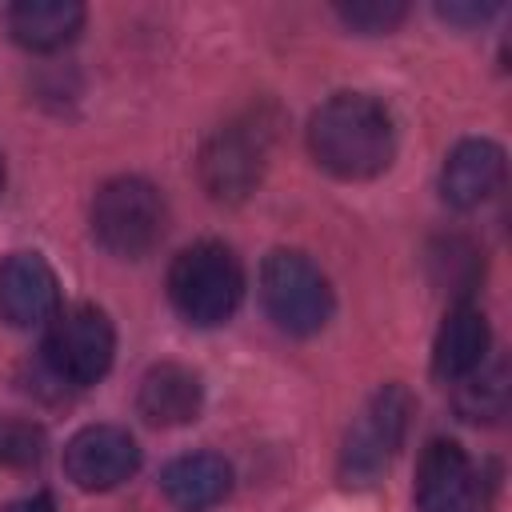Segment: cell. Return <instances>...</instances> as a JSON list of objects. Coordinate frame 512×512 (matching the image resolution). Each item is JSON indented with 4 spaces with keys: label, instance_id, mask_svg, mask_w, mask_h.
<instances>
[{
    "label": "cell",
    "instance_id": "9",
    "mask_svg": "<svg viewBox=\"0 0 512 512\" xmlns=\"http://www.w3.org/2000/svg\"><path fill=\"white\" fill-rule=\"evenodd\" d=\"M480 476L456 440H432L416 464V508L420 512H476Z\"/></svg>",
    "mask_w": 512,
    "mask_h": 512
},
{
    "label": "cell",
    "instance_id": "10",
    "mask_svg": "<svg viewBox=\"0 0 512 512\" xmlns=\"http://www.w3.org/2000/svg\"><path fill=\"white\" fill-rule=\"evenodd\" d=\"M60 312V284L40 252H12L0 264V320L36 328Z\"/></svg>",
    "mask_w": 512,
    "mask_h": 512
},
{
    "label": "cell",
    "instance_id": "5",
    "mask_svg": "<svg viewBox=\"0 0 512 512\" xmlns=\"http://www.w3.org/2000/svg\"><path fill=\"white\" fill-rule=\"evenodd\" d=\"M116 356L112 320L96 304H72L52 316L44 360L60 384H96Z\"/></svg>",
    "mask_w": 512,
    "mask_h": 512
},
{
    "label": "cell",
    "instance_id": "3",
    "mask_svg": "<svg viewBox=\"0 0 512 512\" xmlns=\"http://www.w3.org/2000/svg\"><path fill=\"white\" fill-rule=\"evenodd\" d=\"M260 300L272 324L288 336H312L332 316V288L328 276L292 248L268 252L260 268Z\"/></svg>",
    "mask_w": 512,
    "mask_h": 512
},
{
    "label": "cell",
    "instance_id": "16",
    "mask_svg": "<svg viewBox=\"0 0 512 512\" xmlns=\"http://www.w3.org/2000/svg\"><path fill=\"white\" fill-rule=\"evenodd\" d=\"M456 408L464 420H496L508 408V368L504 364H480L476 372L464 376L460 392H456Z\"/></svg>",
    "mask_w": 512,
    "mask_h": 512
},
{
    "label": "cell",
    "instance_id": "19",
    "mask_svg": "<svg viewBox=\"0 0 512 512\" xmlns=\"http://www.w3.org/2000/svg\"><path fill=\"white\" fill-rule=\"evenodd\" d=\"M496 12V4H440V16L448 24H484Z\"/></svg>",
    "mask_w": 512,
    "mask_h": 512
},
{
    "label": "cell",
    "instance_id": "15",
    "mask_svg": "<svg viewBox=\"0 0 512 512\" xmlns=\"http://www.w3.org/2000/svg\"><path fill=\"white\" fill-rule=\"evenodd\" d=\"M160 488L164 496L184 508V512H200V508H212L228 496L232 488V468L224 456L216 452H188V456H176L164 472H160Z\"/></svg>",
    "mask_w": 512,
    "mask_h": 512
},
{
    "label": "cell",
    "instance_id": "2",
    "mask_svg": "<svg viewBox=\"0 0 512 512\" xmlns=\"http://www.w3.org/2000/svg\"><path fill=\"white\" fill-rule=\"evenodd\" d=\"M240 296H244V268L228 244L200 240L184 248L168 268V300L196 328L224 324L240 308Z\"/></svg>",
    "mask_w": 512,
    "mask_h": 512
},
{
    "label": "cell",
    "instance_id": "18",
    "mask_svg": "<svg viewBox=\"0 0 512 512\" xmlns=\"http://www.w3.org/2000/svg\"><path fill=\"white\" fill-rule=\"evenodd\" d=\"M40 452H44V440H40L36 428H28V424H12V428L0 432V456H4L8 464H16V468L36 464Z\"/></svg>",
    "mask_w": 512,
    "mask_h": 512
},
{
    "label": "cell",
    "instance_id": "13",
    "mask_svg": "<svg viewBox=\"0 0 512 512\" xmlns=\"http://www.w3.org/2000/svg\"><path fill=\"white\" fill-rule=\"evenodd\" d=\"M16 44L32 52H56L76 40L84 28V4L76 0H20L4 12Z\"/></svg>",
    "mask_w": 512,
    "mask_h": 512
},
{
    "label": "cell",
    "instance_id": "12",
    "mask_svg": "<svg viewBox=\"0 0 512 512\" xmlns=\"http://www.w3.org/2000/svg\"><path fill=\"white\" fill-rule=\"evenodd\" d=\"M200 400H204L200 376L192 368H184V364H156V368H148L144 380H140V392H136L140 416L148 424H156V428H176V424L196 420Z\"/></svg>",
    "mask_w": 512,
    "mask_h": 512
},
{
    "label": "cell",
    "instance_id": "17",
    "mask_svg": "<svg viewBox=\"0 0 512 512\" xmlns=\"http://www.w3.org/2000/svg\"><path fill=\"white\" fill-rule=\"evenodd\" d=\"M404 4L400 0H352V4H336V16L356 28V32H392L404 20Z\"/></svg>",
    "mask_w": 512,
    "mask_h": 512
},
{
    "label": "cell",
    "instance_id": "11",
    "mask_svg": "<svg viewBox=\"0 0 512 512\" xmlns=\"http://www.w3.org/2000/svg\"><path fill=\"white\" fill-rule=\"evenodd\" d=\"M500 184H504V148L484 136L460 140L440 172V192L452 208H476L488 196H496Z\"/></svg>",
    "mask_w": 512,
    "mask_h": 512
},
{
    "label": "cell",
    "instance_id": "8",
    "mask_svg": "<svg viewBox=\"0 0 512 512\" xmlns=\"http://www.w3.org/2000/svg\"><path fill=\"white\" fill-rule=\"evenodd\" d=\"M264 172V136L248 124H228L212 132L200 148V184L212 200L236 204L244 200Z\"/></svg>",
    "mask_w": 512,
    "mask_h": 512
},
{
    "label": "cell",
    "instance_id": "6",
    "mask_svg": "<svg viewBox=\"0 0 512 512\" xmlns=\"http://www.w3.org/2000/svg\"><path fill=\"white\" fill-rule=\"evenodd\" d=\"M408 416H412V396L400 384L380 388L364 404V412L348 428L344 452H340V472H344L348 484H372L388 468V460L404 444Z\"/></svg>",
    "mask_w": 512,
    "mask_h": 512
},
{
    "label": "cell",
    "instance_id": "20",
    "mask_svg": "<svg viewBox=\"0 0 512 512\" xmlns=\"http://www.w3.org/2000/svg\"><path fill=\"white\" fill-rule=\"evenodd\" d=\"M4 512H52V496H48V492H32V496L12 500Z\"/></svg>",
    "mask_w": 512,
    "mask_h": 512
},
{
    "label": "cell",
    "instance_id": "1",
    "mask_svg": "<svg viewBox=\"0 0 512 512\" xmlns=\"http://www.w3.org/2000/svg\"><path fill=\"white\" fill-rule=\"evenodd\" d=\"M308 148L324 172L340 180H372L396 156V128L380 100L340 92L312 112Z\"/></svg>",
    "mask_w": 512,
    "mask_h": 512
},
{
    "label": "cell",
    "instance_id": "21",
    "mask_svg": "<svg viewBox=\"0 0 512 512\" xmlns=\"http://www.w3.org/2000/svg\"><path fill=\"white\" fill-rule=\"evenodd\" d=\"M0 188H4V160H0Z\"/></svg>",
    "mask_w": 512,
    "mask_h": 512
},
{
    "label": "cell",
    "instance_id": "7",
    "mask_svg": "<svg viewBox=\"0 0 512 512\" xmlns=\"http://www.w3.org/2000/svg\"><path fill=\"white\" fill-rule=\"evenodd\" d=\"M140 468V448L120 424H88L64 444V472L84 492H108Z\"/></svg>",
    "mask_w": 512,
    "mask_h": 512
},
{
    "label": "cell",
    "instance_id": "4",
    "mask_svg": "<svg viewBox=\"0 0 512 512\" xmlns=\"http://www.w3.org/2000/svg\"><path fill=\"white\" fill-rule=\"evenodd\" d=\"M164 220V196L140 176H116L92 200V236L120 260L144 256L164 236Z\"/></svg>",
    "mask_w": 512,
    "mask_h": 512
},
{
    "label": "cell",
    "instance_id": "14",
    "mask_svg": "<svg viewBox=\"0 0 512 512\" xmlns=\"http://www.w3.org/2000/svg\"><path fill=\"white\" fill-rule=\"evenodd\" d=\"M488 356V320L472 304H456L432 344V372L440 380H464Z\"/></svg>",
    "mask_w": 512,
    "mask_h": 512
}]
</instances>
